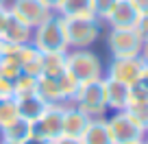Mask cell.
Masks as SVG:
<instances>
[{
    "mask_svg": "<svg viewBox=\"0 0 148 144\" xmlns=\"http://www.w3.org/2000/svg\"><path fill=\"white\" fill-rule=\"evenodd\" d=\"M15 105H18L20 118H26L33 122L46 112L48 103L37 96V92H26V94H15Z\"/></svg>",
    "mask_w": 148,
    "mask_h": 144,
    "instance_id": "7c38bea8",
    "label": "cell"
},
{
    "mask_svg": "<svg viewBox=\"0 0 148 144\" xmlns=\"http://www.w3.org/2000/svg\"><path fill=\"white\" fill-rule=\"evenodd\" d=\"M0 55H2V39H0Z\"/></svg>",
    "mask_w": 148,
    "mask_h": 144,
    "instance_id": "f35d334b",
    "label": "cell"
},
{
    "mask_svg": "<svg viewBox=\"0 0 148 144\" xmlns=\"http://www.w3.org/2000/svg\"><path fill=\"white\" fill-rule=\"evenodd\" d=\"M139 57H142V59H144V63L148 65V39L144 42V46H142V55H139Z\"/></svg>",
    "mask_w": 148,
    "mask_h": 144,
    "instance_id": "e575fe53",
    "label": "cell"
},
{
    "mask_svg": "<svg viewBox=\"0 0 148 144\" xmlns=\"http://www.w3.org/2000/svg\"><path fill=\"white\" fill-rule=\"evenodd\" d=\"M72 105H76L83 114H87L89 118H105L107 116V101H105V88H102V79L83 83L79 88V92L74 94Z\"/></svg>",
    "mask_w": 148,
    "mask_h": 144,
    "instance_id": "5b68a950",
    "label": "cell"
},
{
    "mask_svg": "<svg viewBox=\"0 0 148 144\" xmlns=\"http://www.w3.org/2000/svg\"><path fill=\"white\" fill-rule=\"evenodd\" d=\"M18 118H20V112H18V105H15V96L13 98H0V131L7 129Z\"/></svg>",
    "mask_w": 148,
    "mask_h": 144,
    "instance_id": "44dd1931",
    "label": "cell"
},
{
    "mask_svg": "<svg viewBox=\"0 0 148 144\" xmlns=\"http://www.w3.org/2000/svg\"><path fill=\"white\" fill-rule=\"evenodd\" d=\"M42 2H44L46 7H48V9L57 11V7H59V2H61V0H42Z\"/></svg>",
    "mask_w": 148,
    "mask_h": 144,
    "instance_id": "836d02e7",
    "label": "cell"
},
{
    "mask_svg": "<svg viewBox=\"0 0 148 144\" xmlns=\"http://www.w3.org/2000/svg\"><path fill=\"white\" fill-rule=\"evenodd\" d=\"M113 2L116 0H89V11H92L94 18H98L102 22L107 18V13H109V9L113 7Z\"/></svg>",
    "mask_w": 148,
    "mask_h": 144,
    "instance_id": "d4e9b609",
    "label": "cell"
},
{
    "mask_svg": "<svg viewBox=\"0 0 148 144\" xmlns=\"http://www.w3.org/2000/svg\"><path fill=\"white\" fill-rule=\"evenodd\" d=\"M0 7H9V0H0Z\"/></svg>",
    "mask_w": 148,
    "mask_h": 144,
    "instance_id": "8d00e7d4",
    "label": "cell"
},
{
    "mask_svg": "<svg viewBox=\"0 0 148 144\" xmlns=\"http://www.w3.org/2000/svg\"><path fill=\"white\" fill-rule=\"evenodd\" d=\"M31 44L39 52H65L70 50L68 42H65V33H63V20L61 15L52 13L48 20H44L39 26L33 28V39Z\"/></svg>",
    "mask_w": 148,
    "mask_h": 144,
    "instance_id": "3957f363",
    "label": "cell"
},
{
    "mask_svg": "<svg viewBox=\"0 0 148 144\" xmlns=\"http://www.w3.org/2000/svg\"><path fill=\"white\" fill-rule=\"evenodd\" d=\"M63 112H65V103H55V105H48L46 112L37 120L31 122L33 127V135L44 140H55L57 135L63 133Z\"/></svg>",
    "mask_w": 148,
    "mask_h": 144,
    "instance_id": "52a82bcc",
    "label": "cell"
},
{
    "mask_svg": "<svg viewBox=\"0 0 148 144\" xmlns=\"http://www.w3.org/2000/svg\"><path fill=\"white\" fill-rule=\"evenodd\" d=\"M79 140L81 144H113L105 118H92Z\"/></svg>",
    "mask_w": 148,
    "mask_h": 144,
    "instance_id": "9a60e30c",
    "label": "cell"
},
{
    "mask_svg": "<svg viewBox=\"0 0 148 144\" xmlns=\"http://www.w3.org/2000/svg\"><path fill=\"white\" fill-rule=\"evenodd\" d=\"M31 135H33V127H31V120H26V118H18V120L11 122L7 129L0 131V138L15 140V142H26Z\"/></svg>",
    "mask_w": 148,
    "mask_h": 144,
    "instance_id": "d6986e66",
    "label": "cell"
},
{
    "mask_svg": "<svg viewBox=\"0 0 148 144\" xmlns=\"http://www.w3.org/2000/svg\"><path fill=\"white\" fill-rule=\"evenodd\" d=\"M102 88H105V101L109 112H122L129 107L131 101V85L120 83V81L111 79V76H102Z\"/></svg>",
    "mask_w": 148,
    "mask_h": 144,
    "instance_id": "8fae6325",
    "label": "cell"
},
{
    "mask_svg": "<svg viewBox=\"0 0 148 144\" xmlns=\"http://www.w3.org/2000/svg\"><path fill=\"white\" fill-rule=\"evenodd\" d=\"M107 46L113 59H129L142 55L144 39L135 28H111L107 35Z\"/></svg>",
    "mask_w": 148,
    "mask_h": 144,
    "instance_id": "8992f818",
    "label": "cell"
},
{
    "mask_svg": "<svg viewBox=\"0 0 148 144\" xmlns=\"http://www.w3.org/2000/svg\"><path fill=\"white\" fill-rule=\"evenodd\" d=\"M126 112L135 118L142 127H146L148 131V101H137V103H129Z\"/></svg>",
    "mask_w": 148,
    "mask_h": 144,
    "instance_id": "cb8c5ba5",
    "label": "cell"
},
{
    "mask_svg": "<svg viewBox=\"0 0 148 144\" xmlns=\"http://www.w3.org/2000/svg\"><path fill=\"white\" fill-rule=\"evenodd\" d=\"M35 92H37V96L42 98V101H46L48 105H55V103H65L63 98H61L59 83H57V79H52V76H46V74L37 76Z\"/></svg>",
    "mask_w": 148,
    "mask_h": 144,
    "instance_id": "e0dca14e",
    "label": "cell"
},
{
    "mask_svg": "<svg viewBox=\"0 0 148 144\" xmlns=\"http://www.w3.org/2000/svg\"><path fill=\"white\" fill-rule=\"evenodd\" d=\"M139 18V11L133 7L131 0H116L102 22L109 24V28H133Z\"/></svg>",
    "mask_w": 148,
    "mask_h": 144,
    "instance_id": "30bf717a",
    "label": "cell"
},
{
    "mask_svg": "<svg viewBox=\"0 0 148 144\" xmlns=\"http://www.w3.org/2000/svg\"><path fill=\"white\" fill-rule=\"evenodd\" d=\"M61 18H72V15H92L89 11V0H61L55 11Z\"/></svg>",
    "mask_w": 148,
    "mask_h": 144,
    "instance_id": "ffe728a7",
    "label": "cell"
},
{
    "mask_svg": "<svg viewBox=\"0 0 148 144\" xmlns=\"http://www.w3.org/2000/svg\"><path fill=\"white\" fill-rule=\"evenodd\" d=\"M135 88L144 90V92L148 94V65H144V70H142V74H139L137 83H135Z\"/></svg>",
    "mask_w": 148,
    "mask_h": 144,
    "instance_id": "f1b7e54d",
    "label": "cell"
},
{
    "mask_svg": "<svg viewBox=\"0 0 148 144\" xmlns=\"http://www.w3.org/2000/svg\"><path fill=\"white\" fill-rule=\"evenodd\" d=\"M65 72L72 74L81 85L105 76L100 57L89 48H70L65 52Z\"/></svg>",
    "mask_w": 148,
    "mask_h": 144,
    "instance_id": "6da1fadb",
    "label": "cell"
},
{
    "mask_svg": "<svg viewBox=\"0 0 148 144\" xmlns=\"http://www.w3.org/2000/svg\"><path fill=\"white\" fill-rule=\"evenodd\" d=\"M144 144H148V133H146V138H144Z\"/></svg>",
    "mask_w": 148,
    "mask_h": 144,
    "instance_id": "74e56055",
    "label": "cell"
},
{
    "mask_svg": "<svg viewBox=\"0 0 148 144\" xmlns=\"http://www.w3.org/2000/svg\"><path fill=\"white\" fill-rule=\"evenodd\" d=\"M26 144H50V142L44 140V138H37V135H31V138L26 140Z\"/></svg>",
    "mask_w": 148,
    "mask_h": 144,
    "instance_id": "d6a6232c",
    "label": "cell"
},
{
    "mask_svg": "<svg viewBox=\"0 0 148 144\" xmlns=\"http://www.w3.org/2000/svg\"><path fill=\"white\" fill-rule=\"evenodd\" d=\"M50 144H81L79 138H72V135H57L55 140H50Z\"/></svg>",
    "mask_w": 148,
    "mask_h": 144,
    "instance_id": "f546056e",
    "label": "cell"
},
{
    "mask_svg": "<svg viewBox=\"0 0 148 144\" xmlns=\"http://www.w3.org/2000/svg\"><path fill=\"white\" fill-rule=\"evenodd\" d=\"M0 39L7 44H15V46H24V44H31L33 39V28L22 24L20 20H15L13 15L9 13V20L5 24V31L0 35Z\"/></svg>",
    "mask_w": 148,
    "mask_h": 144,
    "instance_id": "5bb4252c",
    "label": "cell"
},
{
    "mask_svg": "<svg viewBox=\"0 0 148 144\" xmlns=\"http://www.w3.org/2000/svg\"><path fill=\"white\" fill-rule=\"evenodd\" d=\"M9 20V7H0V35L5 31V24Z\"/></svg>",
    "mask_w": 148,
    "mask_h": 144,
    "instance_id": "4dcf8cb0",
    "label": "cell"
},
{
    "mask_svg": "<svg viewBox=\"0 0 148 144\" xmlns=\"http://www.w3.org/2000/svg\"><path fill=\"white\" fill-rule=\"evenodd\" d=\"M15 85V94H26V92H35V85H37V76H31V74H20L18 79L13 81Z\"/></svg>",
    "mask_w": 148,
    "mask_h": 144,
    "instance_id": "484cf974",
    "label": "cell"
},
{
    "mask_svg": "<svg viewBox=\"0 0 148 144\" xmlns=\"http://www.w3.org/2000/svg\"><path fill=\"white\" fill-rule=\"evenodd\" d=\"M135 31H137V35L146 42L148 39V13H139V18H137V22H135Z\"/></svg>",
    "mask_w": 148,
    "mask_h": 144,
    "instance_id": "83f0119b",
    "label": "cell"
},
{
    "mask_svg": "<svg viewBox=\"0 0 148 144\" xmlns=\"http://www.w3.org/2000/svg\"><path fill=\"white\" fill-rule=\"evenodd\" d=\"M131 2L139 13H148V0H131Z\"/></svg>",
    "mask_w": 148,
    "mask_h": 144,
    "instance_id": "1f68e13d",
    "label": "cell"
},
{
    "mask_svg": "<svg viewBox=\"0 0 148 144\" xmlns=\"http://www.w3.org/2000/svg\"><path fill=\"white\" fill-rule=\"evenodd\" d=\"M63 20V33L68 48H89L100 37V20L94 15H72Z\"/></svg>",
    "mask_w": 148,
    "mask_h": 144,
    "instance_id": "7a4b0ae2",
    "label": "cell"
},
{
    "mask_svg": "<svg viewBox=\"0 0 148 144\" xmlns=\"http://www.w3.org/2000/svg\"><path fill=\"white\" fill-rule=\"evenodd\" d=\"M92 118L87 114H83L76 105L65 103V112H63V135H72V138H81V133L85 131L87 122Z\"/></svg>",
    "mask_w": 148,
    "mask_h": 144,
    "instance_id": "4fadbf2b",
    "label": "cell"
},
{
    "mask_svg": "<svg viewBox=\"0 0 148 144\" xmlns=\"http://www.w3.org/2000/svg\"><path fill=\"white\" fill-rule=\"evenodd\" d=\"M144 59L142 57H129V59H111L109 68H107L105 76H111V79L120 81V83L126 85H135L144 70Z\"/></svg>",
    "mask_w": 148,
    "mask_h": 144,
    "instance_id": "9c48e42d",
    "label": "cell"
},
{
    "mask_svg": "<svg viewBox=\"0 0 148 144\" xmlns=\"http://www.w3.org/2000/svg\"><path fill=\"white\" fill-rule=\"evenodd\" d=\"M57 83H59V92H61V98H63L65 103H70L74 98V94L79 92L81 83L76 79H74L72 74H68V72H63L61 76H57Z\"/></svg>",
    "mask_w": 148,
    "mask_h": 144,
    "instance_id": "603a6c76",
    "label": "cell"
},
{
    "mask_svg": "<svg viewBox=\"0 0 148 144\" xmlns=\"http://www.w3.org/2000/svg\"><path fill=\"white\" fill-rule=\"evenodd\" d=\"M20 65H22V72L24 74H31V76H42V52L37 50L33 44H24V46L18 48L15 52Z\"/></svg>",
    "mask_w": 148,
    "mask_h": 144,
    "instance_id": "2e32d148",
    "label": "cell"
},
{
    "mask_svg": "<svg viewBox=\"0 0 148 144\" xmlns=\"http://www.w3.org/2000/svg\"><path fill=\"white\" fill-rule=\"evenodd\" d=\"M133 144H144V140H142V142H133Z\"/></svg>",
    "mask_w": 148,
    "mask_h": 144,
    "instance_id": "ab89813d",
    "label": "cell"
},
{
    "mask_svg": "<svg viewBox=\"0 0 148 144\" xmlns=\"http://www.w3.org/2000/svg\"><path fill=\"white\" fill-rule=\"evenodd\" d=\"M0 144H26V142H15V140H5V138H0Z\"/></svg>",
    "mask_w": 148,
    "mask_h": 144,
    "instance_id": "d590c367",
    "label": "cell"
},
{
    "mask_svg": "<svg viewBox=\"0 0 148 144\" xmlns=\"http://www.w3.org/2000/svg\"><path fill=\"white\" fill-rule=\"evenodd\" d=\"M68 52V50H65ZM65 52H42V74L46 76H61L65 72Z\"/></svg>",
    "mask_w": 148,
    "mask_h": 144,
    "instance_id": "ac0fdd59",
    "label": "cell"
},
{
    "mask_svg": "<svg viewBox=\"0 0 148 144\" xmlns=\"http://www.w3.org/2000/svg\"><path fill=\"white\" fill-rule=\"evenodd\" d=\"M20 74H22V65H20L18 57L15 55H2L0 57V76L15 81Z\"/></svg>",
    "mask_w": 148,
    "mask_h": 144,
    "instance_id": "7402d4cb",
    "label": "cell"
},
{
    "mask_svg": "<svg viewBox=\"0 0 148 144\" xmlns=\"http://www.w3.org/2000/svg\"><path fill=\"white\" fill-rule=\"evenodd\" d=\"M15 96V85L11 79L0 76V98H13Z\"/></svg>",
    "mask_w": 148,
    "mask_h": 144,
    "instance_id": "4316f807",
    "label": "cell"
},
{
    "mask_svg": "<svg viewBox=\"0 0 148 144\" xmlns=\"http://www.w3.org/2000/svg\"><path fill=\"white\" fill-rule=\"evenodd\" d=\"M9 13L13 15L15 20H20L22 24L35 28V26H39L44 20L50 18L55 11L48 9L42 0H11Z\"/></svg>",
    "mask_w": 148,
    "mask_h": 144,
    "instance_id": "ba28073f",
    "label": "cell"
},
{
    "mask_svg": "<svg viewBox=\"0 0 148 144\" xmlns=\"http://www.w3.org/2000/svg\"><path fill=\"white\" fill-rule=\"evenodd\" d=\"M107 120V127H109V133L113 144H133V142H142L146 138V127H142L133 116H131L126 109L122 112H111Z\"/></svg>",
    "mask_w": 148,
    "mask_h": 144,
    "instance_id": "277c9868",
    "label": "cell"
}]
</instances>
